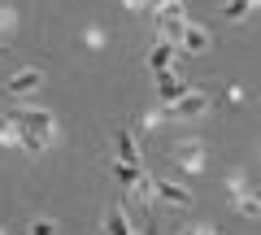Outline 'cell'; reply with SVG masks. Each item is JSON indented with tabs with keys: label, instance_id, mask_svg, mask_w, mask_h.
Instances as JSON below:
<instances>
[{
	"label": "cell",
	"instance_id": "1",
	"mask_svg": "<svg viewBox=\"0 0 261 235\" xmlns=\"http://www.w3.org/2000/svg\"><path fill=\"white\" fill-rule=\"evenodd\" d=\"M9 122L18 126V135H22L18 144L27 152H44L48 140H53V113H48V109H13Z\"/></svg>",
	"mask_w": 261,
	"mask_h": 235
},
{
	"label": "cell",
	"instance_id": "2",
	"mask_svg": "<svg viewBox=\"0 0 261 235\" xmlns=\"http://www.w3.org/2000/svg\"><path fill=\"white\" fill-rule=\"evenodd\" d=\"M183 27H187V18H183V9H178V5H170V9H161V13H157V39H170V44H178Z\"/></svg>",
	"mask_w": 261,
	"mask_h": 235
},
{
	"label": "cell",
	"instance_id": "3",
	"mask_svg": "<svg viewBox=\"0 0 261 235\" xmlns=\"http://www.w3.org/2000/svg\"><path fill=\"white\" fill-rule=\"evenodd\" d=\"M178 48H183V53H192V57L209 53V31H205V27H196V22H187L183 35H178Z\"/></svg>",
	"mask_w": 261,
	"mask_h": 235
},
{
	"label": "cell",
	"instance_id": "4",
	"mask_svg": "<svg viewBox=\"0 0 261 235\" xmlns=\"http://www.w3.org/2000/svg\"><path fill=\"white\" fill-rule=\"evenodd\" d=\"M113 161H126V166H140V148H135V135L130 131H113Z\"/></svg>",
	"mask_w": 261,
	"mask_h": 235
},
{
	"label": "cell",
	"instance_id": "5",
	"mask_svg": "<svg viewBox=\"0 0 261 235\" xmlns=\"http://www.w3.org/2000/svg\"><path fill=\"white\" fill-rule=\"evenodd\" d=\"M205 109H209V96H205V92H192V87L174 100V113H178V118H200Z\"/></svg>",
	"mask_w": 261,
	"mask_h": 235
},
{
	"label": "cell",
	"instance_id": "6",
	"mask_svg": "<svg viewBox=\"0 0 261 235\" xmlns=\"http://www.w3.org/2000/svg\"><path fill=\"white\" fill-rule=\"evenodd\" d=\"M152 188H157V196L166 200V205H174V209H187V205H192V192L178 188V183H170V179H152Z\"/></svg>",
	"mask_w": 261,
	"mask_h": 235
},
{
	"label": "cell",
	"instance_id": "7",
	"mask_svg": "<svg viewBox=\"0 0 261 235\" xmlns=\"http://www.w3.org/2000/svg\"><path fill=\"white\" fill-rule=\"evenodd\" d=\"M174 53H178V44H170V39H157V44H152V53H148V70H152V74H166L170 61H174Z\"/></svg>",
	"mask_w": 261,
	"mask_h": 235
},
{
	"label": "cell",
	"instance_id": "8",
	"mask_svg": "<svg viewBox=\"0 0 261 235\" xmlns=\"http://www.w3.org/2000/svg\"><path fill=\"white\" fill-rule=\"evenodd\" d=\"M174 161H178V166H187V170H200V166H205V144H196V140L174 144Z\"/></svg>",
	"mask_w": 261,
	"mask_h": 235
},
{
	"label": "cell",
	"instance_id": "9",
	"mask_svg": "<svg viewBox=\"0 0 261 235\" xmlns=\"http://www.w3.org/2000/svg\"><path fill=\"white\" fill-rule=\"evenodd\" d=\"M39 83H44V70H22V74L9 79V96H31Z\"/></svg>",
	"mask_w": 261,
	"mask_h": 235
},
{
	"label": "cell",
	"instance_id": "10",
	"mask_svg": "<svg viewBox=\"0 0 261 235\" xmlns=\"http://www.w3.org/2000/svg\"><path fill=\"white\" fill-rule=\"evenodd\" d=\"M183 92H187V87H183V79H178V74H170V70H166V74H157V96L166 105H174Z\"/></svg>",
	"mask_w": 261,
	"mask_h": 235
},
{
	"label": "cell",
	"instance_id": "11",
	"mask_svg": "<svg viewBox=\"0 0 261 235\" xmlns=\"http://www.w3.org/2000/svg\"><path fill=\"white\" fill-rule=\"evenodd\" d=\"M105 235H130V222H126V209L122 205H113L105 214Z\"/></svg>",
	"mask_w": 261,
	"mask_h": 235
},
{
	"label": "cell",
	"instance_id": "12",
	"mask_svg": "<svg viewBox=\"0 0 261 235\" xmlns=\"http://www.w3.org/2000/svg\"><path fill=\"white\" fill-rule=\"evenodd\" d=\"M252 5H257V0H226V5H222V18L226 22H244L252 13Z\"/></svg>",
	"mask_w": 261,
	"mask_h": 235
},
{
	"label": "cell",
	"instance_id": "13",
	"mask_svg": "<svg viewBox=\"0 0 261 235\" xmlns=\"http://www.w3.org/2000/svg\"><path fill=\"white\" fill-rule=\"evenodd\" d=\"M31 235H57V222L53 218H35L31 222Z\"/></svg>",
	"mask_w": 261,
	"mask_h": 235
},
{
	"label": "cell",
	"instance_id": "14",
	"mask_svg": "<svg viewBox=\"0 0 261 235\" xmlns=\"http://www.w3.org/2000/svg\"><path fill=\"white\" fill-rule=\"evenodd\" d=\"M170 5H178V0H148V9H152V13H161V9H170Z\"/></svg>",
	"mask_w": 261,
	"mask_h": 235
},
{
	"label": "cell",
	"instance_id": "15",
	"mask_svg": "<svg viewBox=\"0 0 261 235\" xmlns=\"http://www.w3.org/2000/svg\"><path fill=\"white\" fill-rule=\"evenodd\" d=\"M183 235H218V231H214V226H187Z\"/></svg>",
	"mask_w": 261,
	"mask_h": 235
},
{
	"label": "cell",
	"instance_id": "16",
	"mask_svg": "<svg viewBox=\"0 0 261 235\" xmlns=\"http://www.w3.org/2000/svg\"><path fill=\"white\" fill-rule=\"evenodd\" d=\"M0 235H5V226H0Z\"/></svg>",
	"mask_w": 261,
	"mask_h": 235
},
{
	"label": "cell",
	"instance_id": "17",
	"mask_svg": "<svg viewBox=\"0 0 261 235\" xmlns=\"http://www.w3.org/2000/svg\"><path fill=\"white\" fill-rule=\"evenodd\" d=\"M148 235H157V231H148Z\"/></svg>",
	"mask_w": 261,
	"mask_h": 235
}]
</instances>
